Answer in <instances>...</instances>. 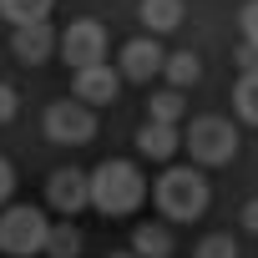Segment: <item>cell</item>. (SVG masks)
<instances>
[{"label": "cell", "instance_id": "7a4b0ae2", "mask_svg": "<svg viewBox=\"0 0 258 258\" xmlns=\"http://www.w3.org/2000/svg\"><path fill=\"white\" fill-rule=\"evenodd\" d=\"M213 203V187L198 167H167L157 177V213L167 223H198Z\"/></svg>", "mask_w": 258, "mask_h": 258}, {"label": "cell", "instance_id": "cb8c5ba5", "mask_svg": "<svg viewBox=\"0 0 258 258\" xmlns=\"http://www.w3.org/2000/svg\"><path fill=\"white\" fill-rule=\"evenodd\" d=\"M243 228H248V233H258V198H253V203H243Z\"/></svg>", "mask_w": 258, "mask_h": 258}, {"label": "cell", "instance_id": "44dd1931", "mask_svg": "<svg viewBox=\"0 0 258 258\" xmlns=\"http://www.w3.org/2000/svg\"><path fill=\"white\" fill-rule=\"evenodd\" d=\"M16 111H21V96H16V86H11V81H0V126H6Z\"/></svg>", "mask_w": 258, "mask_h": 258}, {"label": "cell", "instance_id": "6da1fadb", "mask_svg": "<svg viewBox=\"0 0 258 258\" xmlns=\"http://www.w3.org/2000/svg\"><path fill=\"white\" fill-rule=\"evenodd\" d=\"M147 198V182L137 172V162H121V157H106L96 172H91V208L101 218H132Z\"/></svg>", "mask_w": 258, "mask_h": 258}, {"label": "cell", "instance_id": "7402d4cb", "mask_svg": "<svg viewBox=\"0 0 258 258\" xmlns=\"http://www.w3.org/2000/svg\"><path fill=\"white\" fill-rule=\"evenodd\" d=\"M11 192H16V167H11L6 157H0V213L11 208Z\"/></svg>", "mask_w": 258, "mask_h": 258}, {"label": "cell", "instance_id": "e0dca14e", "mask_svg": "<svg viewBox=\"0 0 258 258\" xmlns=\"http://www.w3.org/2000/svg\"><path fill=\"white\" fill-rule=\"evenodd\" d=\"M198 76H203V61H198L192 51H177V56H167V81H172V91L192 86Z\"/></svg>", "mask_w": 258, "mask_h": 258}, {"label": "cell", "instance_id": "30bf717a", "mask_svg": "<svg viewBox=\"0 0 258 258\" xmlns=\"http://www.w3.org/2000/svg\"><path fill=\"white\" fill-rule=\"evenodd\" d=\"M51 51H61V36L51 26H21V31H11V56L21 66H41V61H51Z\"/></svg>", "mask_w": 258, "mask_h": 258}, {"label": "cell", "instance_id": "4fadbf2b", "mask_svg": "<svg viewBox=\"0 0 258 258\" xmlns=\"http://www.w3.org/2000/svg\"><path fill=\"white\" fill-rule=\"evenodd\" d=\"M137 16H142V26H147L152 36H167V31L182 26V0H142Z\"/></svg>", "mask_w": 258, "mask_h": 258}, {"label": "cell", "instance_id": "2e32d148", "mask_svg": "<svg viewBox=\"0 0 258 258\" xmlns=\"http://www.w3.org/2000/svg\"><path fill=\"white\" fill-rule=\"evenodd\" d=\"M76 253H81V228L76 223H51L46 258H76Z\"/></svg>", "mask_w": 258, "mask_h": 258}, {"label": "cell", "instance_id": "277c9868", "mask_svg": "<svg viewBox=\"0 0 258 258\" xmlns=\"http://www.w3.org/2000/svg\"><path fill=\"white\" fill-rule=\"evenodd\" d=\"M182 147L192 152V162L223 167V162L238 157V132H233V121H223V116H198L187 132H182Z\"/></svg>", "mask_w": 258, "mask_h": 258}, {"label": "cell", "instance_id": "8fae6325", "mask_svg": "<svg viewBox=\"0 0 258 258\" xmlns=\"http://www.w3.org/2000/svg\"><path fill=\"white\" fill-rule=\"evenodd\" d=\"M177 147H182V132H177V126H162V121H142V126H137V152H142V157L172 162Z\"/></svg>", "mask_w": 258, "mask_h": 258}, {"label": "cell", "instance_id": "8992f818", "mask_svg": "<svg viewBox=\"0 0 258 258\" xmlns=\"http://www.w3.org/2000/svg\"><path fill=\"white\" fill-rule=\"evenodd\" d=\"M61 56H66L76 71L101 66V61H106V26H101V21H71V26L61 31Z\"/></svg>", "mask_w": 258, "mask_h": 258}, {"label": "cell", "instance_id": "5b68a950", "mask_svg": "<svg viewBox=\"0 0 258 258\" xmlns=\"http://www.w3.org/2000/svg\"><path fill=\"white\" fill-rule=\"evenodd\" d=\"M46 137H51L56 147H86V142L96 137V111H91L86 101H76V96L51 101V106H46Z\"/></svg>", "mask_w": 258, "mask_h": 258}, {"label": "cell", "instance_id": "3957f363", "mask_svg": "<svg viewBox=\"0 0 258 258\" xmlns=\"http://www.w3.org/2000/svg\"><path fill=\"white\" fill-rule=\"evenodd\" d=\"M46 238H51V223L41 208L11 203L0 213V253L6 258H36V253H46Z\"/></svg>", "mask_w": 258, "mask_h": 258}, {"label": "cell", "instance_id": "ffe728a7", "mask_svg": "<svg viewBox=\"0 0 258 258\" xmlns=\"http://www.w3.org/2000/svg\"><path fill=\"white\" fill-rule=\"evenodd\" d=\"M238 26H243V41H248V46H258V0H248V6H243Z\"/></svg>", "mask_w": 258, "mask_h": 258}, {"label": "cell", "instance_id": "52a82bcc", "mask_svg": "<svg viewBox=\"0 0 258 258\" xmlns=\"http://www.w3.org/2000/svg\"><path fill=\"white\" fill-rule=\"evenodd\" d=\"M46 203L71 223L81 208H91V172H76V167H56L46 177Z\"/></svg>", "mask_w": 258, "mask_h": 258}, {"label": "cell", "instance_id": "603a6c76", "mask_svg": "<svg viewBox=\"0 0 258 258\" xmlns=\"http://www.w3.org/2000/svg\"><path fill=\"white\" fill-rule=\"evenodd\" d=\"M233 61H238V71H243V76H253V71H258V46H248V41H243V46L233 51Z\"/></svg>", "mask_w": 258, "mask_h": 258}, {"label": "cell", "instance_id": "9c48e42d", "mask_svg": "<svg viewBox=\"0 0 258 258\" xmlns=\"http://www.w3.org/2000/svg\"><path fill=\"white\" fill-rule=\"evenodd\" d=\"M116 91H121V71H111L106 61H101V66L76 71V81H71V96H76V101H86L91 111H96V106H106V101H116Z\"/></svg>", "mask_w": 258, "mask_h": 258}, {"label": "cell", "instance_id": "7c38bea8", "mask_svg": "<svg viewBox=\"0 0 258 258\" xmlns=\"http://www.w3.org/2000/svg\"><path fill=\"white\" fill-rule=\"evenodd\" d=\"M132 253L137 258H172V228L167 223H137L132 228Z\"/></svg>", "mask_w": 258, "mask_h": 258}, {"label": "cell", "instance_id": "ac0fdd59", "mask_svg": "<svg viewBox=\"0 0 258 258\" xmlns=\"http://www.w3.org/2000/svg\"><path fill=\"white\" fill-rule=\"evenodd\" d=\"M233 106H238L243 121L258 126V71H253V76H238V86H233Z\"/></svg>", "mask_w": 258, "mask_h": 258}, {"label": "cell", "instance_id": "5bb4252c", "mask_svg": "<svg viewBox=\"0 0 258 258\" xmlns=\"http://www.w3.org/2000/svg\"><path fill=\"white\" fill-rule=\"evenodd\" d=\"M51 6H56V0H0V16L21 31V26H46Z\"/></svg>", "mask_w": 258, "mask_h": 258}, {"label": "cell", "instance_id": "d4e9b609", "mask_svg": "<svg viewBox=\"0 0 258 258\" xmlns=\"http://www.w3.org/2000/svg\"><path fill=\"white\" fill-rule=\"evenodd\" d=\"M106 258H137V253H132V248H116V253H106Z\"/></svg>", "mask_w": 258, "mask_h": 258}, {"label": "cell", "instance_id": "9a60e30c", "mask_svg": "<svg viewBox=\"0 0 258 258\" xmlns=\"http://www.w3.org/2000/svg\"><path fill=\"white\" fill-rule=\"evenodd\" d=\"M147 121H162V126H177L182 121V91H152V101H147Z\"/></svg>", "mask_w": 258, "mask_h": 258}, {"label": "cell", "instance_id": "ba28073f", "mask_svg": "<svg viewBox=\"0 0 258 258\" xmlns=\"http://www.w3.org/2000/svg\"><path fill=\"white\" fill-rule=\"evenodd\" d=\"M116 71H121V81H152L157 71H167V56H162L157 36H137V41H126Z\"/></svg>", "mask_w": 258, "mask_h": 258}, {"label": "cell", "instance_id": "d6986e66", "mask_svg": "<svg viewBox=\"0 0 258 258\" xmlns=\"http://www.w3.org/2000/svg\"><path fill=\"white\" fill-rule=\"evenodd\" d=\"M192 258H238V243L228 238V233H208L203 243H198V253Z\"/></svg>", "mask_w": 258, "mask_h": 258}]
</instances>
